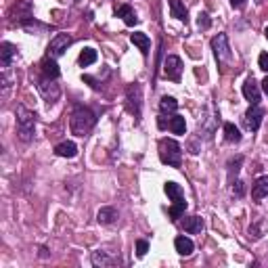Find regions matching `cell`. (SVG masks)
I'll return each instance as SVG.
<instances>
[{
  "mask_svg": "<svg viewBox=\"0 0 268 268\" xmlns=\"http://www.w3.org/2000/svg\"><path fill=\"white\" fill-rule=\"evenodd\" d=\"M94 124H97V116H94L92 109L78 105V107L71 111L69 128H71V134H75V137H82V139H84L86 134L94 128Z\"/></svg>",
  "mask_w": 268,
  "mask_h": 268,
  "instance_id": "cell-1",
  "label": "cell"
},
{
  "mask_svg": "<svg viewBox=\"0 0 268 268\" xmlns=\"http://www.w3.org/2000/svg\"><path fill=\"white\" fill-rule=\"evenodd\" d=\"M17 137L21 143H30L34 141V134H36V113L30 111L23 105H17Z\"/></svg>",
  "mask_w": 268,
  "mask_h": 268,
  "instance_id": "cell-2",
  "label": "cell"
},
{
  "mask_svg": "<svg viewBox=\"0 0 268 268\" xmlns=\"http://www.w3.org/2000/svg\"><path fill=\"white\" fill-rule=\"evenodd\" d=\"M166 195L170 197V201H172V207H170V218L172 220H178V218H182L184 216V209H186V199H184V193H182V189H180V184H176V182H166Z\"/></svg>",
  "mask_w": 268,
  "mask_h": 268,
  "instance_id": "cell-3",
  "label": "cell"
},
{
  "mask_svg": "<svg viewBox=\"0 0 268 268\" xmlns=\"http://www.w3.org/2000/svg\"><path fill=\"white\" fill-rule=\"evenodd\" d=\"M159 159L166 166L180 168V164H182V147L174 139H162L159 141Z\"/></svg>",
  "mask_w": 268,
  "mask_h": 268,
  "instance_id": "cell-4",
  "label": "cell"
},
{
  "mask_svg": "<svg viewBox=\"0 0 268 268\" xmlns=\"http://www.w3.org/2000/svg\"><path fill=\"white\" fill-rule=\"evenodd\" d=\"M212 50H214V57H216L218 65L222 67V71H226L233 63V50H231V44H228L226 34H218L212 38Z\"/></svg>",
  "mask_w": 268,
  "mask_h": 268,
  "instance_id": "cell-5",
  "label": "cell"
},
{
  "mask_svg": "<svg viewBox=\"0 0 268 268\" xmlns=\"http://www.w3.org/2000/svg\"><path fill=\"white\" fill-rule=\"evenodd\" d=\"M126 101H128V111L134 113V118H141V105H143V92L141 84H130L126 90Z\"/></svg>",
  "mask_w": 268,
  "mask_h": 268,
  "instance_id": "cell-6",
  "label": "cell"
},
{
  "mask_svg": "<svg viewBox=\"0 0 268 268\" xmlns=\"http://www.w3.org/2000/svg\"><path fill=\"white\" fill-rule=\"evenodd\" d=\"M38 92L42 94V99L46 103H55V101H59L61 97V88L59 84H55V80H48V78H40L38 80Z\"/></svg>",
  "mask_w": 268,
  "mask_h": 268,
  "instance_id": "cell-7",
  "label": "cell"
},
{
  "mask_svg": "<svg viewBox=\"0 0 268 268\" xmlns=\"http://www.w3.org/2000/svg\"><path fill=\"white\" fill-rule=\"evenodd\" d=\"M164 75L168 80L172 82H178L180 80V75H182V59L176 55H170L166 57V61H164Z\"/></svg>",
  "mask_w": 268,
  "mask_h": 268,
  "instance_id": "cell-8",
  "label": "cell"
},
{
  "mask_svg": "<svg viewBox=\"0 0 268 268\" xmlns=\"http://www.w3.org/2000/svg\"><path fill=\"white\" fill-rule=\"evenodd\" d=\"M73 42V38L69 36V34H57L52 40H50V44H48V57H61L67 48H69V44Z\"/></svg>",
  "mask_w": 268,
  "mask_h": 268,
  "instance_id": "cell-9",
  "label": "cell"
},
{
  "mask_svg": "<svg viewBox=\"0 0 268 268\" xmlns=\"http://www.w3.org/2000/svg\"><path fill=\"white\" fill-rule=\"evenodd\" d=\"M264 109L262 107H258V105H252L250 109L245 111V118H243V124H245V128L247 130H252V132H256V130H260V126H262V120H264Z\"/></svg>",
  "mask_w": 268,
  "mask_h": 268,
  "instance_id": "cell-10",
  "label": "cell"
},
{
  "mask_svg": "<svg viewBox=\"0 0 268 268\" xmlns=\"http://www.w3.org/2000/svg\"><path fill=\"white\" fill-rule=\"evenodd\" d=\"M243 97L250 101L252 105H258V101H260V84L256 82L254 75L245 80V84H243Z\"/></svg>",
  "mask_w": 268,
  "mask_h": 268,
  "instance_id": "cell-11",
  "label": "cell"
},
{
  "mask_svg": "<svg viewBox=\"0 0 268 268\" xmlns=\"http://www.w3.org/2000/svg\"><path fill=\"white\" fill-rule=\"evenodd\" d=\"M40 71H42V78H48V80H57L61 75V69H59V65H57L55 57H46V59H42Z\"/></svg>",
  "mask_w": 268,
  "mask_h": 268,
  "instance_id": "cell-12",
  "label": "cell"
},
{
  "mask_svg": "<svg viewBox=\"0 0 268 268\" xmlns=\"http://www.w3.org/2000/svg\"><path fill=\"white\" fill-rule=\"evenodd\" d=\"M182 228L186 233H191V235H199L203 228H205V224H203V220L199 218V216H182Z\"/></svg>",
  "mask_w": 268,
  "mask_h": 268,
  "instance_id": "cell-13",
  "label": "cell"
},
{
  "mask_svg": "<svg viewBox=\"0 0 268 268\" xmlns=\"http://www.w3.org/2000/svg\"><path fill=\"white\" fill-rule=\"evenodd\" d=\"M17 57V46L11 42H3L0 44V65L3 67H11L13 59Z\"/></svg>",
  "mask_w": 268,
  "mask_h": 268,
  "instance_id": "cell-14",
  "label": "cell"
},
{
  "mask_svg": "<svg viewBox=\"0 0 268 268\" xmlns=\"http://www.w3.org/2000/svg\"><path fill=\"white\" fill-rule=\"evenodd\" d=\"M264 197H268V176H260L256 180V184L252 186V199L254 201H262Z\"/></svg>",
  "mask_w": 268,
  "mask_h": 268,
  "instance_id": "cell-15",
  "label": "cell"
},
{
  "mask_svg": "<svg viewBox=\"0 0 268 268\" xmlns=\"http://www.w3.org/2000/svg\"><path fill=\"white\" fill-rule=\"evenodd\" d=\"M170 13H172V17L174 19H178V21H189V11H186V7H184V3L182 0H170Z\"/></svg>",
  "mask_w": 268,
  "mask_h": 268,
  "instance_id": "cell-16",
  "label": "cell"
},
{
  "mask_svg": "<svg viewBox=\"0 0 268 268\" xmlns=\"http://www.w3.org/2000/svg\"><path fill=\"white\" fill-rule=\"evenodd\" d=\"M174 247H176V252H178L180 256H184V258H189L191 254H193V250H195L193 241H191L189 237H184V235H180V237L174 239Z\"/></svg>",
  "mask_w": 268,
  "mask_h": 268,
  "instance_id": "cell-17",
  "label": "cell"
},
{
  "mask_svg": "<svg viewBox=\"0 0 268 268\" xmlns=\"http://www.w3.org/2000/svg\"><path fill=\"white\" fill-rule=\"evenodd\" d=\"M116 15L124 19V23H126L128 28H132V25H137V23H139V17H137V13L132 11L130 5H122L120 9H116Z\"/></svg>",
  "mask_w": 268,
  "mask_h": 268,
  "instance_id": "cell-18",
  "label": "cell"
},
{
  "mask_svg": "<svg viewBox=\"0 0 268 268\" xmlns=\"http://www.w3.org/2000/svg\"><path fill=\"white\" fill-rule=\"evenodd\" d=\"M90 260L94 266H101V268H107V266H113V264L120 262V258H111L107 252H92Z\"/></svg>",
  "mask_w": 268,
  "mask_h": 268,
  "instance_id": "cell-19",
  "label": "cell"
},
{
  "mask_svg": "<svg viewBox=\"0 0 268 268\" xmlns=\"http://www.w3.org/2000/svg\"><path fill=\"white\" fill-rule=\"evenodd\" d=\"M55 153L59 157H75L78 155V147H75V143H71V141H65V143H59L55 147Z\"/></svg>",
  "mask_w": 268,
  "mask_h": 268,
  "instance_id": "cell-20",
  "label": "cell"
},
{
  "mask_svg": "<svg viewBox=\"0 0 268 268\" xmlns=\"http://www.w3.org/2000/svg\"><path fill=\"white\" fill-rule=\"evenodd\" d=\"M130 40H132V44H137V46L141 48V52H143L145 57L149 55L151 40H149V36H147V34H143V32H134V34L130 36Z\"/></svg>",
  "mask_w": 268,
  "mask_h": 268,
  "instance_id": "cell-21",
  "label": "cell"
},
{
  "mask_svg": "<svg viewBox=\"0 0 268 268\" xmlns=\"http://www.w3.org/2000/svg\"><path fill=\"white\" fill-rule=\"evenodd\" d=\"M97 220L99 224H113L118 220V212H116V207H111V205H105L99 209V214H97Z\"/></svg>",
  "mask_w": 268,
  "mask_h": 268,
  "instance_id": "cell-22",
  "label": "cell"
},
{
  "mask_svg": "<svg viewBox=\"0 0 268 268\" xmlns=\"http://www.w3.org/2000/svg\"><path fill=\"white\" fill-rule=\"evenodd\" d=\"M241 166H243V155H235V157H231V159H228V164H226V174H228V182H233V180H235V176L239 174Z\"/></svg>",
  "mask_w": 268,
  "mask_h": 268,
  "instance_id": "cell-23",
  "label": "cell"
},
{
  "mask_svg": "<svg viewBox=\"0 0 268 268\" xmlns=\"http://www.w3.org/2000/svg\"><path fill=\"white\" fill-rule=\"evenodd\" d=\"M224 141H226V143H241V132H239V128H237L235 124H231V122L224 124Z\"/></svg>",
  "mask_w": 268,
  "mask_h": 268,
  "instance_id": "cell-24",
  "label": "cell"
},
{
  "mask_svg": "<svg viewBox=\"0 0 268 268\" xmlns=\"http://www.w3.org/2000/svg\"><path fill=\"white\" fill-rule=\"evenodd\" d=\"M97 59H99L97 50H94V48H84V50L80 52L78 63H80L82 67H88V65H92V63H97Z\"/></svg>",
  "mask_w": 268,
  "mask_h": 268,
  "instance_id": "cell-25",
  "label": "cell"
},
{
  "mask_svg": "<svg viewBox=\"0 0 268 268\" xmlns=\"http://www.w3.org/2000/svg\"><path fill=\"white\" fill-rule=\"evenodd\" d=\"M168 128L174 134H184L186 132V122H184L182 116H172L170 122H168Z\"/></svg>",
  "mask_w": 268,
  "mask_h": 268,
  "instance_id": "cell-26",
  "label": "cell"
},
{
  "mask_svg": "<svg viewBox=\"0 0 268 268\" xmlns=\"http://www.w3.org/2000/svg\"><path fill=\"white\" fill-rule=\"evenodd\" d=\"M159 109H162V113H176V109H178V101L174 99V97H162V101H159Z\"/></svg>",
  "mask_w": 268,
  "mask_h": 268,
  "instance_id": "cell-27",
  "label": "cell"
},
{
  "mask_svg": "<svg viewBox=\"0 0 268 268\" xmlns=\"http://www.w3.org/2000/svg\"><path fill=\"white\" fill-rule=\"evenodd\" d=\"M13 82H15V75H13L11 67H3V73H0V84H3V92L5 94L9 92V88L13 86Z\"/></svg>",
  "mask_w": 268,
  "mask_h": 268,
  "instance_id": "cell-28",
  "label": "cell"
},
{
  "mask_svg": "<svg viewBox=\"0 0 268 268\" xmlns=\"http://www.w3.org/2000/svg\"><path fill=\"white\" fill-rule=\"evenodd\" d=\"M197 28H199V30H209V28H212V19H209L207 13H199V17H197Z\"/></svg>",
  "mask_w": 268,
  "mask_h": 268,
  "instance_id": "cell-29",
  "label": "cell"
},
{
  "mask_svg": "<svg viewBox=\"0 0 268 268\" xmlns=\"http://www.w3.org/2000/svg\"><path fill=\"white\" fill-rule=\"evenodd\" d=\"M231 184H233V186H231L233 195H237V197H243V195H245V184H243L241 180H233Z\"/></svg>",
  "mask_w": 268,
  "mask_h": 268,
  "instance_id": "cell-30",
  "label": "cell"
},
{
  "mask_svg": "<svg viewBox=\"0 0 268 268\" xmlns=\"http://www.w3.org/2000/svg\"><path fill=\"white\" fill-rule=\"evenodd\" d=\"M147 252H149V243H147L145 239H139V241H137V256L143 258Z\"/></svg>",
  "mask_w": 268,
  "mask_h": 268,
  "instance_id": "cell-31",
  "label": "cell"
},
{
  "mask_svg": "<svg viewBox=\"0 0 268 268\" xmlns=\"http://www.w3.org/2000/svg\"><path fill=\"white\" fill-rule=\"evenodd\" d=\"M258 65H260L262 71L268 73V52H260V57H258Z\"/></svg>",
  "mask_w": 268,
  "mask_h": 268,
  "instance_id": "cell-32",
  "label": "cell"
},
{
  "mask_svg": "<svg viewBox=\"0 0 268 268\" xmlns=\"http://www.w3.org/2000/svg\"><path fill=\"white\" fill-rule=\"evenodd\" d=\"M245 3H247V0H231V7H233V9H243Z\"/></svg>",
  "mask_w": 268,
  "mask_h": 268,
  "instance_id": "cell-33",
  "label": "cell"
},
{
  "mask_svg": "<svg viewBox=\"0 0 268 268\" xmlns=\"http://www.w3.org/2000/svg\"><path fill=\"white\" fill-rule=\"evenodd\" d=\"M157 126H159V128H162V130H164V128H166V126H168V122H166V118H164V116H162V118H159V120H157Z\"/></svg>",
  "mask_w": 268,
  "mask_h": 268,
  "instance_id": "cell-34",
  "label": "cell"
},
{
  "mask_svg": "<svg viewBox=\"0 0 268 268\" xmlns=\"http://www.w3.org/2000/svg\"><path fill=\"white\" fill-rule=\"evenodd\" d=\"M262 90H264V92L268 94V75H266V78L262 80Z\"/></svg>",
  "mask_w": 268,
  "mask_h": 268,
  "instance_id": "cell-35",
  "label": "cell"
},
{
  "mask_svg": "<svg viewBox=\"0 0 268 268\" xmlns=\"http://www.w3.org/2000/svg\"><path fill=\"white\" fill-rule=\"evenodd\" d=\"M40 258H48V252L44 250V247H40Z\"/></svg>",
  "mask_w": 268,
  "mask_h": 268,
  "instance_id": "cell-36",
  "label": "cell"
},
{
  "mask_svg": "<svg viewBox=\"0 0 268 268\" xmlns=\"http://www.w3.org/2000/svg\"><path fill=\"white\" fill-rule=\"evenodd\" d=\"M264 36H266V40H268V28H266V30H264Z\"/></svg>",
  "mask_w": 268,
  "mask_h": 268,
  "instance_id": "cell-37",
  "label": "cell"
},
{
  "mask_svg": "<svg viewBox=\"0 0 268 268\" xmlns=\"http://www.w3.org/2000/svg\"><path fill=\"white\" fill-rule=\"evenodd\" d=\"M256 3H262V0H256Z\"/></svg>",
  "mask_w": 268,
  "mask_h": 268,
  "instance_id": "cell-38",
  "label": "cell"
}]
</instances>
